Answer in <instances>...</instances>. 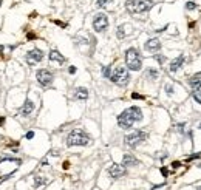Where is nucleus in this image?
<instances>
[{
  "label": "nucleus",
  "mask_w": 201,
  "mask_h": 190,
  "mask_svg": "<svg viewBox=\"0 0 201 190\" xmlns=\"http://www.w3.org/2000/svg\"><path fill=\"white\" fill-rule=\"evenodd\" d=\"M142 119V111L139 107H130L126 108L122 113L118 116V125L121 128H131L135 122H139Z\"/></svg>",
  "instance_id": "f257e3e1"
},
{
  "label": "nucleus",
  "mask_w": 201,
  "mask_h": 190,
  "mask_svg": "<svg viewBox=\"0 0 201 190\" xmlns=\"http://www.w3.org/2000/svg\"><path fill=\"white\" fill-rule=\"evenodd\" d=\"M152 8H153L152 0H127L126 2V9L130 14H142Z\"/></svg>",
  "instance_id": "f03ea898"
},
{
  "label": "nucleus",
  "mask_w": 201,
  "mask_h": 190,
  "mask_svg": "<svg viewBox=\"0 0 201 190\" xmlns=\"http://www.w3.org/2000/svg\"><path fill=\"white\" fill-rule=\"evenodd\" d=\"M126 63L131 71H139L142 68V57L136 48H128L126 51Z\"/></svg>",
  "instance_id": "7ed1b4c3"
},
{
  "label": "nucleus",
  "mask_w": 201,
  "mask_h": 190,
  "mask_svg": "<svg viewBox=\"0 0 201 190\" xmlns=\"http://www.w3.org/2000/svg\"><path fill=\"white\" fill-rule=\"evenodd\" d=\"M90 144V136L81 128H74L67 138V145L76 147V145H88Z\"/></svg>",
  "instance_id": "20e7f679"
},
{
  "label": "nucleus",
  "mask_w": 201,
  "mask_h": 190,
  "mask_svg": "<svg viewBox=\"0 0 201 190\" xmlns=\"http://www.w3.org/2000/svg\"><path fill=\"white\" fill-rule=\"evenodd\" d=\"M110 79L113 84L119 85V87H124L127 85L128 80H130V74H128V70L126 67H116L114 71L110 74Z\"/></svg>",
  "instance_id": "39448f33"
},
{
  "label": "nucleus",
  "mask_w": 201,
  "mask_h": 190,
  "mask_svg": "<svg viewBox=\"0 0 201 190\" xmlns=\"http://www.w3.org/2000/svg\"><path fill=\"white\" fill-rule=\"evenodd\" d=\"M147 138H148V133L144 132V130H135L133 133H130L126 136V145L130 147V149H135L138 147L141 142H144Z\"/></svg>",
  "instance_id": "423d86ee"
},
{
  "label": "nucleus",
  "mask_w": 201,
  "mask_h": 190,
  "mask_svg": "<svg viewBox=\"0 0 201 190\" xmlns=\"http://www.w3.org/2000/svg\"><path fill=\"white\" fill-rule=\"evenodd\" d=\"M107 26H109V17H107L104 13H99V14L94 16V19H93V30H94L96 33L105 31Z\"/></svg>",
  "instance_id": "0eeeda50"
},
{
  "label": "nucleus",
  "mask_w": 201,
  "mask_h": 190,
  "mask_svg": "<svg viewBox=\"0 0 201 190\" xmlns=\"http://www.w3.org/2000/svg\"><path fill=\"white\" fill-rule=\"evenodd\" d=\"M36 79L42 87H50V85L53 84L54 76H53V73H51L50 70H45V68H43V70H39L36 73Z\"/></svg>",
  "instance_id": "6e6552de"
},
{
  "label": "nucleus",
  "mask_w": 201,
  "mask_h": 190,
  "mask_svg": "<svg viewBox=\"0 0 201 190\" xmlns=\"http://www.w3.org/2000/svg\"><path fill=\"white\" fill-rule=\"evenodd\" d=\"M43 59V53L39 50V48H34V50H31V51H28L26 53V62H28V65H36L39 63L40 60Z\"/></svg>",
  "instance_id": "1a4fd4ad"
},
{
  "label": "nucleus",
  "mask_w": 201,
  "mask_h": 190,
  "mask_svg": "<svg viewBox=\"0 0 201 190\" xmlns=\"http://www.w3.org/2000/svg\"><path fill=\"white\" fill-rule=\"evenodd\" d=\"M126 167L124 166H121V164H111L109 169V175L113 178V179H119V178H122V176H126Z\"/></svg>",
  "instance_id": "9d476101"
},
{
  "label": "nucleus",
  "mask_w": 201,
  "mask_h": 190,
  "mask_svg": "<svg viewBox=\"0 0 201 190\" xmlns=\"http://www.w3.org/2000/svg\"><path fill=\"white\" fill-rule=\"evenodd\" d=\"M184 60H186V57L181 54V56H178L176 59H173L172 62H170V67H169V71L170 73H175V71H178L180 68H181V65L184 63Z\"/></svg>",
  "instance_id": "9b49d317"
},
{
  "label": "nucleus",
  "mask_w": 201,
  "mask_h": 190,
  "mask_svg": "<svg viewBox=\"0 0 201 190\" xmlns=\"http://www.w3.org/2000/svg\"><path fill=\"white\" fill-rule=\"evenodd\" d=\"M146 50L147 51H152V53H155V51H158L159 48H161V42L158 40V39H150V40H147L146 42Z\"/></svg>",
  "instance_id": "f8f14e48"
},
{
  "label": "nucleus",
  "mask_w": 201,
  "mask_h": 190,
  "mask_svg": "<svg viewBox=\"0 0 201 190\" xmlns=\"http://www.w3.org/2000/svg\"><path fill=\"white\" fill-rule=\"evenodd\" d=\"M34 111V104H33V100H25V104H23V107L19 110V113L22 114V116H28V114H31Z\"/></svg>",
  "instance_id": "ddd939ff"
},
{
  "label": "nucleus",
  "mask_w": 201,
  "mask_h": 190,
  "mask_svg": "<svg viewBox=\"0 0 201 190\" xmlns=\"http://www.w3.org/2000/svg\"><path fill=\"white\" fill-rule=\"evenodd\" d=\"M138 164H139V161L133 155H130V153L124 155V158H122V166L124 167H133V166H138Z\"/></svg>",
  "instance_id": "4468645a"
},
{
  "label": "nucleus",
  "mask_w": 201,
  "mask_h": 190,
  "mask_svg": "<svg viewBox=\"0 0 201 190\" xmlns=\"http://www.w3.org/2000/svg\"><path fill=\"white\" fill-rule=\"evenodd\" d=\"M48 57H50V60H51V62H57L59 65L65 62V57L62 56V54H60L57 50H51V51H50V56H48Z\"/></svg>",
  "instance_id": "2eb2a0df"
},
{
  "label": "nucleus",
  "mask_w": 201,
  "mask_h": 190,
  "mask_svg": "<svg viewBox=\"0 0 201 190\" xmlns=\"http://www.w3.org/2000/svg\"><path fill=\"white\" fill-rule=\"evenodd\" d=\"M87 97H88V90H87V88H84V87L76 88V91H74V99H77V100H85Z\"/></svg>",
  "instance_id": "dca6fc26"
},
{
  "label": "nucleus",
  "mask_w": 201,
  "mask_h": 190,
  "mask_svg": "<svg viewBox=\"0 0 201 190\" xmlns=\"http://www.w3.org/2000/svg\"><path fill=\"white\" fill-rule=\"evenodd\" d=\"M189 84H190V87H192V88H195V90H200V88H201V73H197V74H193V76L190 77Z\"/></svg>",
  "instance_id": "f3484780"
},
{
  "label": "nucleus",
  "mask_w": 201,
  "mask_h": 190,
  "mask_svg": "<svg viewBox=\"0 0 201 190\" xmlns=\"http://www.w3.org/2000/svg\"><path fill=\"white\" fill-rule=\"evenodd\" d=\"M48 182L47 178H42V176H34V189H39L40 186H45Z\"/></svg>",
  "instance_id": "a211bd4d"
},
{
  "label": "nucleus",
  "mask_w": 201,
  "mask_h": 190,
  "mask_svg": "<svg viewBox=\"0 0 201 190\" xmlns=\"http://www.w3.org/2000/svg\"><path fill=\"white\" fill-rule=\"evenodd\" d=\"M158 74H159V73H158L156 70H147L146 77H147V79H152V80H155V79L158 77Z\"/></svg>",
  "instance_id": "6ab92c4d"
},
{
  "label": "nucleus",
  "mask_w": 201,
  "mask_h": 190,
  "mask_svg": "<svg viewBox=\"0 0 201 190\" xmlns=\"http://www.w3.org/2000/svg\"><path fill=\"white\" fill-rule=\"evenodd\" d=\"M124 25H121L119 28H118V31H116V36H118V39H124L126 37V31H124Z\"/></svg>",
  "instance_id": "aec40b11"
},
{
  "label": "nucleus",
  "mask_w": 201,
  "mask_h": 190,
  "mask_svg": "<svg viewBox=\"0 0 201 190\" xmlns=\"http://www.w3.org/2000/svg\"><path fill=\"white\" fill-rule=\"evenodd\" d=\"M110 2H113V0H96V5L99 6V8H104V6H107Z\"/></svg>",
  "instance_id": "412c9836"
},
{
  "label": "nucleus",
  "mask_w": 201,
  "mask_h": 190,
  "mask_svg": "<svg viewBox=\"0 0 201 190\" xmlns=\"http://www.w3.org/2000/svg\"><path fill=\"white\" fill-rule=\"evenodd\" d=\"M186 8H187L189 11H192V9H195V8H197V5H195L193 2H187V3H186Z\"/></svg>",
  "instance_id": "4be33fe9"
},
{
  "label": "nucleus",
  "mask_w": 201,
  "mask_h": 190,
  "mask_svg": "<svg viewBox=\"0 0 201 190\" xmlns=\"http://www.w3.org/2000/svg\"><path fill=\"white\" fill-rule=\"evenodd\" d=\"M102 74H104V77H110V74H111L110 73V67H104L102 68Z\"/></svg>",
  "instance_id": "5701e85b"
},
{
  "label": "nucleus",
  "mask_w": 201,
  "mask_h": 190,
  "mask_svg": "<svg viewBox=\"0 0 201 190\" xmlns=\"http://www.w3.org/2000/svg\"><path fill=\"white\" fill-rule=\"evenodd\" d=\"M165 91H167V95H172L173 93V85H165Z\"/></svg>",
  "instance_id": "b1692460"
},
{
  "label": "nucleus",
  "mask_w": 201,
  "mask_h": 190,
  "mask_svg": "<svg viewBox=\"0 0 201 190\" xmlns=\"http://www.w3.org/2000/svg\"><path fill=\"white\" fill-rule=\"evenodd\" d=\"M155 59H156V60H158L159 63H164V60H165V57H164V56H158V54L155 56Z\"/></svg>",
  "instance_id": "393cba45"
},
{
  "label": "nucleus",
  "mask_w": 201,
  "mask_h": 190,
  "mask_svg": "<svg viewBox=\"0 0 201 190\" xmlns=\"http://www.w3.org/2000/svg\"><path fill=\"white\" fill-rule=\"evenodd\" d=\"M131 97H133V99H144V96L138 95V93H131Z\"/></svg>",
  "instance_id": "a878e982"
},
{
  "label": "nucleus",
  "mask_w": 201,
  "mask_h": 190,
  "mask_svg": "<svg viewBox=\"0 0 201 190\" xmlns=\"http://www.w3.org/2000/svg\"><path fill=\"white\" fill-rule=\"evenodd\" d=\"M25 138H26V139H33V138H34V132H28V133L25 134Z\"/></svg>",
  "instance_id": "bb28decb"
},
{
  "label": "nucleus",
  "mask_w": 201,
  "mask_h": 190,
  "mask_svg": "<svg viewBox=\"0 0 201 190\" xmlns=\"http://www.w3.org/2000/svg\"><path fill=\"white\" fill-rule=\"evenodd\" d=\"M195 158H200V153H197V155H192V156H189V158H187V161H192V159H195Z\"/></svg>",
  "instance_id": "cd10ccee"
},
{
  "label": "nucleus",
  "mask_w": 201,
  "mask_h": 190,
  "mask_svg": "<svg viewBox=\"0 0 201 190\" xmlns=\"http://www.w3.org/2000/svg\"><path fill=\"white\" fill-rule=\"evenodd\" d=\"M161 173H163V176H167V175H169V170H167L165 167H163V169H161Z\"/></svg>",
  "instance_id": "c85d7f7f"
},
{
  "label": "nucleus",
  "mask_w": 201,
  "mask_h": 190,
  "mask_svg": "<svg viewBox=\"0 0 201 190\" xmlns=\"http://www.w3.org/2000/svg\"><path fill=\"white\" fill-rule=\"evenodd\" d=\"M180 166H181V164H180V162H178V161H175V162H173V164H172V167H173V169H178V167H180Z\"/></svg>",
  "instance_id": "c756f323"
},
{
  "label": "nucleus",
  "mask_w": 201,
  "mask_h": 190,
  "mask_svg": "<svg viewBox=\"0 0 201 190\" xmlns=\"http://www.w3.org/2000/svg\"><path fill=\"white\" fill-rule=\"evenodd\" d=\"M26 37H28V39H36V34H33V33H28V34H26Z\"/></svg>",
  "instance_id": "7c9ffc66"
},
{
  "label": "nucleus",
  "mask_w": 201,
  "mask_h": 190,
  "mask_svg": "<svg viewBox=\"0 0 201 190\" xmlns=\"http://www.w3.org/2000/svg\"><path fill=\"white\" fill-rule=\"evenodd\" d=\"M68 71H70L71 74H74V73H76V67H70V70H68Z\"/></svg>",
  "instance_id": "2f4dec72"
},
{
  "label": "nucleus",
  "mask_w": 201,
  "mask_h": 190,
  "mask_svg": "<svg viewBox=\"0 0 201 190\" xmlns=\"http://www.w3.org/2000/svg\"><path fill=\"white\" fill-rule=\"evenodd\" d=\"M54 23H57V25H60V26H64L65 28V23H62V22H59V20H53Z\"/></svg>",
  "instance_id": "473e14b6"
},
{
  "label": "nucleus",
  "mask_w": 201,
  "mask_h": 190,
  "mask_svg": "<svg viewBox=\"0 0 201 190\" xmlns=\"http://www.w3.org/2000/svg\"><path fill=\"white\" fill-rule=\"evenodd\" d=\"M68 167H70V162H67V161H65V162H64V169H65V170H67V169H68Z\"/></svg>",
  "instance_id": "72a5a7b5"
},
{
  "label": "nucleus",
  "mask_w": 201,
  "mask_h": 190,
  "mask_svg": "<svg viewBox=\"0 0 201 190\" xmlns=\"http://www.w3.org/2000/svg\"><path fill=\"white\" fill-rule=\"evenodd\" d=\"M3 122H5V117H0V125H3Z\"/></svg>",
  "instance_id": "f704fd0d"
},
{
  "label": "nucleus",
  "mask_w": 201,
  "mask_h": 190,
  "mask_svg": "<svg viewBox=\"0 0 201 190\" xmlns=\"http://www.w3.org/2000/svg\"><path fill=\"white\" fill-rule=\"evenodd\" d=\"M197 190H201V186H198V187H197Z\"/></svg>",
  "instance_id": "c9c22d12"
},
{
  "label": "nucleus",
  "mask_w": 201,
  "mask_h": 190,
  "mask_svg": "<svg viewBox=\"0 0 201 190\" xmlns=\"http://www.w3.org/2000/svg\"><path fill=\"white\" fill-rule=\"evenodd\" d=\"M0 5H2V0H0Z\"/></svg>",
  "instance_id": "e433bc0d"
}]
</instances>
